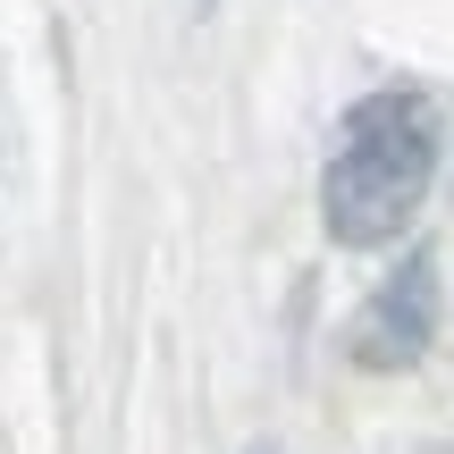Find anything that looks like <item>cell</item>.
Here are the masks:
<instances>
[{
	"mask_svg": "<svg viewBox=\"0 0 454 454\" xmlns=\"http://www.w3.org/2000/svg\"><path fill=\"white\" fill-rule=\"evenodd\" d=\"M438 110L421 93H371L345 110L337 152L320 168V219L345 253H379L421 219L429 185H438Z\"/></svg>",
	"mask_w": 454,
	"mask_h": 454,
	"instance_id": "obj_1",
	"label": "cell"
},
{
	"mask_svg": "<svg viewBox=\"0 0 454 454\" xmlns=\"http://www.w3.org/2000/svg\"><path fill=\"white\" fill-rule=\"evenodd\" d=\"M429 337H438V261L404 253L371 286V303H362V320H354V362H371V371H404V362L429 354Z\"/></svg>",
	"mask_w": 454,
	"mask_h": 454,
	"instance_id": "obj_2",
	"label": "cell"
},
{
	"mask_svg": "<svg viewBox=\"0 0 454 454\" xmlns=\"http://www.w3.org/2000/svg\"><path fill=\"white\" fill-rule=\"evenodd\" d=\"M253 454H278V446H253Z\"/></svg>",
	"mask_w": 454,
	"mask_h": 454,
	"instance_id": "obj_3",
	"label": "cell"
}]
</instances>
